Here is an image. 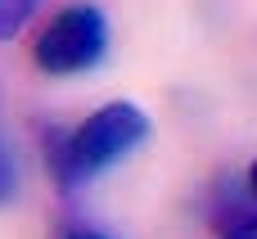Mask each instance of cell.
<instances>
[{
  "label": "cell",
  "instance_id": "7a4b0ae2",
  "mask_svg": "<svg viewBox=\"0 0 257 239\" xmlns=\"http://www.w3.org/2000/svg\"><path fill=\"white\" fill-rule=\"evenodd\" d=\"M104 54H108V18L95 5H68V9H59L36 32V41H32V59L50 77L86 72V68L104 63Z\"/></svg>",
  "mask_w": 257,
  "mask_h": 239
},
{
  "label": "cell",
  "instance_id": "8992f818",
  "mask_svg": "<svg viewBox=\"0 0 257 239\" xmlns=\"http://www.w3.org/2000/svg\"><path fill=\"white\" fill-rule=\"evenodd\" d=\"M248 190H253V199H257V163L248 167Z\"/></svg>",
  "mask_w": 257,
  "mask_h": 239
},
{
  "label": "cell",
  "instance_id": "277c9868",
  "mask_svg": "<svg viewBox=\"0 0 257 239\" xmlns=\"http://www.w3.org/2000/svg\"><path fill=\"white\" fill-rule=\"evenodd\" d=\"M221 239H257V212H244L221 226Z\"/></svg>",
  "mask_w": 257,
  "mask_h": 239
},
{
  "label": "cell",
  "instance_id": "6da1fadb",
  "mask_svg": "<svg viewBox=\"0 0 257 239\" xmlns=\"http://www.w3.org/2000/svg\"><path fill=\"white\" fill-rule=\"evenodd\" d=\"M149 140V117L140 104L131 99H113L104 108H95L59 149H54V176L59 185L77 190L81 181L108 172L113 163H122L126 154H136Z\"/></svg>",
  "mask_w": 257,
  "mask_h": 239
},
{
  "label": "cell",
  "instance_id": "3957f363",
  "mask_svg": "<svg viewBox=\"0 0 257 239\" xmlns=\"http://www.w3.org/2000/svg\"><path fill=\"white\" fill-rule=\"evenodd\" d=\"M36 5H41V0H0V41H14V36L32 23Z\"/></svg>",
  "mask_w": 257,
  "mask_h": 239
},
{
  "label": "cell",
  "instance_id": "5b68a950",
  "mask_svg": "<svg viewBox=\"0 0 257 239\" xmlns=\"http://www.w3.org/2000/svg\"><path fill=\"white\" fill-rule=\"evenodd\" d=\"M59 239H108V235H99V230H68V235H59Z\"/></svg>",
  "mask_w": 257,
  "mask_h": 239
}]
</instances>
